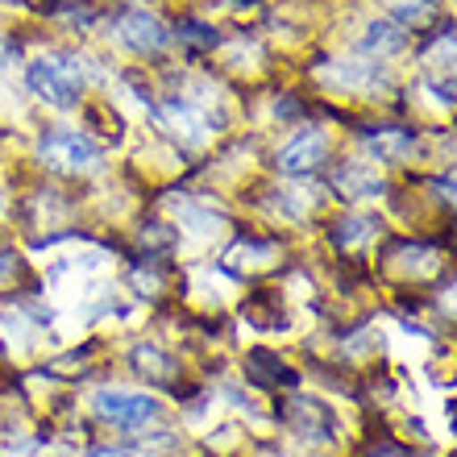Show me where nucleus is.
<instances>
[{
    "mask_svg": "<svg viewBox=\"0 0 457 457\" xmlns=\"http://www.w3.org/2000/svg\"><path fill=\"white\" fill-rule=\"evenodd\" d=\"M37 158H42L50 170H62V175H92V170L104 167L100 145L79 129H50L46 137L37 142Z\"/></svg>",
    "mask_w": 457,
    "mask_h": 457,
    "instance_id": "nucleus-1",
    "label": "nucleus"
},
{
    "mask_svg": "<svg viewBox=\"0 0 457 457\" xmlns=\"http://www.w3.org/2000/svg\"><path fill=\"white\" fill-rule=\"evenodd\" d=\"M29 92L37 100H46L54 109H75L79 104V92H84V79H79V67L75 59H34L29 62Z\"/></svg>",
    "mask_w": 457,
    "mask_h": 457,
    "instance_id": "nucleus-2",
    "label": "nucleus"
},
{
    "mask_svg": "<svg viewBox=\"0 0 457 457\" xmlns=\"http://www.w3.org/2000/svg\"><path fill=\"white\" fill-rule=\"evenodd\" d=\"M92 408H96V416H104V420L120 424V428H142V424L158 420V399L154 395H142V391H96L92 395Z\"/></svg>",
    "mask_w": 457,
    "mask_h": 457,
    "instance_id": "nucleus-3",
    "label": "nucleus"
},
{
    "mask_svg": "<svg viewBox=\"0 0 457 457\" xmlns=\"http://www.w3.org/2000/svg\"><path fill=\"white\" fill-rule=\"evenodd\" d=\"M112 34L137 54H154V50H162L170 42V29L145 9H120L117 21H112Z\"/></svg>",
    "mask_w": 457,
    "mask_h": 457,
    "instance_id": "nucleus-4",
    "label": "nucleus"
},
{
    "mask_svg": "<svg viewBox=\"0 0 457 457\" xmlns=\"http://www.w3.org/2000/svg\"><path fill=\"white\" fill-rule=\"evenodd\" d=\"M325 154H328V133L325 129H303L295 142H287L278 150L275 167L283 170V175H308V170H316L325 162Z\"/></svg>",
    "mask_w": 457,
    "mask_h": 457,
    "instance_id": "nucleus-5",
    "label": "nucleus"
},
{
    "mask_svg": "<svg viewBox=\"0 0 457 457\" xmlns=\"http://www.w3.org/2000/svg\"><path fill=\"white\" fill-rule=\"evenodd\" d=\"M154 117L158 125L167 133H175L179 142L187 145H200L208 137V117L204 112H195L187 100H167V104H154Z\"/></svg>",
    "mask_w": 457,
    "mask_h": 457,
    "instance_id": "nucleus-6",
    "label": "nucleus"
},
{
    "mask_svg": "<svg viewBox=\"0 0 457 457\" xmlns=\"http://www.w3.org/2000/svg\"><path fill=\"white\" fill-rule=\"evenodd\" d=\"M287 424L295 428L300 436H312V441H328L333 436V411L320 403V399H308V395H295L287 399Z\"/></svg>",
    "mask_w": 457,
    "mask_h": 457,
    "instance_id": "nucleus-7",
    "label": "nucleus"
},
{
    "mask_svg": "<svg viewBox=\"0 0 457 457\" xmlns=\"http://www.w3.org/2000/svg\"><path fill=\"white\" fill-rule=\"evenodd\" d=\"M337 192H345L349 200H378L386 192V183L378 179V170H370L366 162H345L337 170Z\"/></svg>",
    "mask_w": 457,
    "mask_h": 457,
    "instance_id": "nucleus-8",
    "label": "nucleus"
},
{
    "mask_svg": "<svg viewBox=\"0 0 457 457\" xmlns=\"http://www.w3.org/2000/svg\"><path fill=\"white\" fill-rule=\"evenodd\" d=\"M129 361L145 383H175V374H179V361L170 358V353H162L158 345H133Z\"/></svg>",
    "mask_w": 457,
    "mask_h": 457,
    "instance_id": "nucleus-9",
    "label": "nucleus"
},
{
    "mask_svg": "<svg viewBox=\"0 0 457 457\" xmlns=\"http://www.w3.org/2000/svg\"><path fill=\"white\" fill-rule=\"evenodd\" d=\"M366 145L378 162H403L416 150V133L411 129H366Z\"/></svg>",
    "mask_w": 457,
    "mask_h": 457,
    "instance_id": "nucleus-10",
    "label": "nucleus"
},
{
    "mask_svg": "<svg viewBox=\"0 0 457 457\" xmlns=\"http://www.w3.org/2000/svg\"><path fill=\"white\" fill-rule=\"evenodd\" d=\"M275 258H278V250L270 241H253V237L237 241V245L225 253L228 270H266V266H275Z\"/></svg>",
    "mask_w": 457,
    "mask_h": 457,
    "instance_id": "nucleus-11",
    "label": "nucleus"
},
{
    "mask_svg": "<svg viewBox=\"0 0 457 457\" xmlns=\"http://www.w3.org/2000/svg\"><path fill=\"white\" fill-rule=\"evenodd\" d=\"M374 228H378V220L374 217H341L337 225H333V241H337V250H358L361 241L374 237Z\"/></svg>",
    "mask_w": 457,
    "mask_h": 457,
    "instance_id": "nucleus-12",
    "label": "nucleus"
},
{
    "mask_svg": "<svg viewBox=\"0 0 457 457\" xmlns=\"http://www.w3.org/2000/svg\"><path fill=\"white\" fill-rule=\"evenodd\" d=\"M403 46H408V34H403L395 21H374L370 34H366V50L378 54V59H383V54H399Z\"/></svg>",
    "mask_w": 457,
    "mask_h": 457,
    "instance_id": "nucleus-13",
    "label": "nucleus"
},
{
    "mask_svg": "<svg viewBox=\"0 0 457 457\" xmlns=\"http://www.w3.org/2000/svg\"><path fill=\"white\" fill-rule=\"evenodd\" d=\"M245 370H250L258 383H287V386L295 383V374H291L275 353H266V349H253L250 358H245Z\"/></svg>",
    "mask_w": 457,
    "mask_h": 457,
    "instance_id": "nucleus-14",
    "label": "nucleus"
},
{
    "mask_svg": "<svg viewBox=\"0 0 457 457\" xmlns=\"http://www.w3.org/2000/svg\"><path fill=\"white\" fill-rule=\"evenodd\" d=\"M179 42H187L192 50H212L217 46V29L204 21H179Z\"/></svg>",
    "mask_w": 457,
    "mask_h": 457,
    "instance_id": "nucleus-15",
    "label": "nucleus"
},
{
    "mask_svg": "<svg viewBox=\"0 0 457 457\" xmlns=\"http://www.w3.org/2000/svg\"><path fill=\"white\" fill-rule=\"evenodd\" d=\"M175 241H179V233H175V228H167V225H145L142 228V245H145V250L167 253V250H175Z\"/></svg>",
    "mask_w": 457,
    "mask_h": 457,
    "instance_id": "nucleus-16",
    "label": "nucleus"
},
{
    "mask_svg": "<svg viewBox=\"0 0 457 457\" xmlns=\"http://www.w3.org/2000/svg\"><path fill=\"white\" fill-rule=\"evenodd\" d=\"M17 275H21V258H17L12 250H4V245H0V287H4V283H12Z\"/></svg>",
    "mask_w": 457,
    "mask_h": 457,
    "instance_id": "nucleus-17",
    "label": "nucleus"
},
{
    "mask_svg": "<svg viewBox=\"0 0 457 457\" xmlns=\"http://www.w3.org/2000/svg\"><path fill=\"white\" fill-rule=\"evenodd\" d=\"M87 457H133V453H125V449H112V445H100V449H92Z\"/></svg>",
    "mask_w": 457,
    "mask_h": 457,
    "instance_id": "nucleus-18",
    "label": "nucleus"
},
{
    "mask_svg": "<svg viewBox=\"0 0 457 457\" xmlns=\"http://www.w3.org/2000/svg\"><path fill=\"white\" fill-rule=\"evenodd\" d=\"M0 212H4V192H0Z\"/></svg>",
    "mask_w": 457,
    "mask_h": 457,
    "instance_id": "nucleus-19",
    "label": "nucleus"
},
{
    "mask_svg": "<svg viewBox=\"0 0 457 457\" xmlns=\"http://www.w3.org/2000/svg\"><path fill=\"white\" fill-rule=\"evenodd\" d=\"M237 4H253V0H237Z\"/></svg>",
    "mask_w": 457,
    "mask_h": 457,
    "instance_id": "nucleus-20",
    "label": "nucleus"
}]
</instances>
